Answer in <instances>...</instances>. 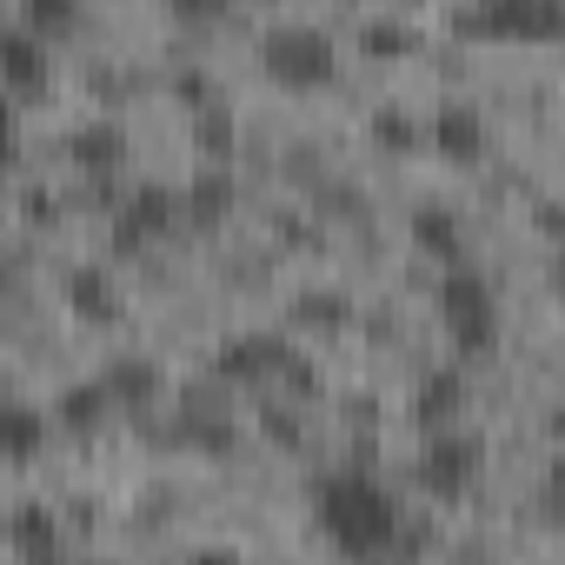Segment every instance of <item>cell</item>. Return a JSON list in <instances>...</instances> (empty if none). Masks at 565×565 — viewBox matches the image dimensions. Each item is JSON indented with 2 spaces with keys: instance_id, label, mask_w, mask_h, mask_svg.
<instances>
[{
  "instance_id": "6da1fadb",
  "label": "cell",
  "mask_w": 565,
  "mask_h": 565,
  "mask_svg": "<svg viewBox=\"0 0 565 565\" xmlns=\"http://www.w3.org/2000/svg\"><path fill=\"white\" fill-rule=\"evenodd\" d=\"M313 525H320V539H327L333 552H347V558L393 552L399 532H406L399 499H393L373 472H360V466H340V472H327V479L313 486Z\"/></svg>"
},
{
  "instance_id": "7a4b0ae2",
  "label": "cell",
  "mask_w": 565,
  "mask_h": 565,
  "mask_svg": "<svg viewBox=\"0 0 565 565\" xmlns=\"http://www.w3.org/2000/svg\"><path fill=\"white\" fill-rule=\"evenodd\" d=\"M433 307H439V333H446V347L459 360H486L499 347V333H505V313H499L492 279L479 266H466V259H452L439 273V300Z\"/></svg>"
},
{
  "instance_id": "3957f363",
  "label": "cell",
  "mask_w": 565,
  "mask_h": 565,
  "mask_svg": "<svg viewBox=\"0 0 565 565\" xmlns=\"http://www.w3.org/2000/svg\"><path fill=\"white\" fill-rule=\"evenodd\" d=\"M259 74L287 94H320V87L340 81V47L313 21H279V28L259 34Z\"/></svg>"
},
{
  "instance_id": "277c9868",
  "label": "cell",
  "mask_w": 565,
  "mask_h": 565,
  "mask_svg": "<svg viewBox=\"0 0 565 565\" xmlns=\"http://www.w3.org/2000/svg\"><path fill=\"white\" fill-rule=\"evenodd\" d=\"M452 28L466 41H512V47H545L565 28L558 0H466L452 14Z\"/></svg>"
},
{
  "instance_id": "5b68a950",
  "label": "cell",
  "mask_w": 565,
  "mask_h": 565,
  "mask_svg": "<svg viewBox=\"0 0 565 565\" xmlns=\"http://www.w3.org/2000/svg\"><path fill=\"white\" fill-rule=\"evenodd\" d=\"M419 486L439 499V505H459V499H472V486L486 479V439L459 419V426H439V433H426V446H419Z\"/></svg>"
},
{
  "instance_id": "8992f818",
  "label": "cell",
  "mask_w": 565,
  "mask_h": 565,
  "mask_svg": "<svg viewBox=\"0 0 565 565\" xmlns=\"http://www.w3.org/2000/svg\"><path fill=\"white\" fill-rule=\"evenodd\" d=\"M107 233H114L120 253H147V246H160L167 233H180V193L160 186V180L127 186V193L114 200V213H107Z\"/></svg>"
},
{
  "instance_id": "52a82bcc",
  "label": "cell",
  "mask_w": 565,
  "mask_h": 565,
  "mask_svg": "<svg viewBox=\"0 0 565 565\" xmlns=\"http://www.w3.org/2000/svg\"><path fill=\"white\" fill-rule=\"evenodd\" d=\"M220 380H233V386H273V380H307L300 373V353L279 340V333H233V340H220Z\"/></svg>"
},
{
  "instance_id": "ba28073f",
  "label": "cell",
  "mask_w": 565,
  "mask_h": 565,
  "mask_svg": "<svg viewBox=\"0 0 565 565\" xmlns=\"http://www.w3.org/2000/svg\"><path fill=\"white\" fill-rule=\"evenodd\" d=\"M54 87V54L41 34H28L21 21L0 28V94H14V100H41Z\"/></svg>"
},
{
  "instance_id": "9c48e42d",
  "label": "cell",
  "mask_w": 565,
  "mask_h": 565,
  "mask_svg": "<svg viewBox=\"0 0 565 565\" xmlns=\"http://www.w3.org/2000/svg\"><path fill=\"white\" fill-rule=\"evenodd\" d=\"M466 406H472V373H466L459 360H446V366L419 373V393H413V426H419V433L459 426V419H466Z\"/></svg>"
},
{
  "instance_id": "30bf717a",
  "label": "cell",
  "mask_w": 565,
  "mask_h": 565,
  "mask_svg": "<svg viewBox=\"0 0 565 565\" xmlns=\"http://www.w3.org/2000/svg\"><path fill=\"white\" fill-rule=\"evenodd\" d=\"M54 439V413L28 393H0V459L8 466H34Z\"/></svg>"
},
{
  "instance_id": "8fae6325",
  "label": "cell",
  "mask_w": 565,
  "mask_h": 565,
  "mask_svg": "<svg viewBox=\"0 0 565 565\" xmlns=\"http://www.w3.org/2000/svg\"><path fill=\"white\" fill-rule=\"evenodd\" d=\"M426 140L439 147V160H452V167H472V160L486 153V114H479L472 100H446V107L433 114Z\"/></svg>"
},
{
  "instance_id": "7c38bea8",
  "label": "cell",
  "mask_w": 565,
  "mask_h": 565,
  "mask_svg": "<svg viewBox=\"0 0 565 565\" xmlns=\"http://www.w3.org/2000/svg\"><path fill=\"white\" fill-rule=\"evenodd\" d=\"M406 233H413V246H419L426 259H439V266L466 259V220H459V206L426 200V206H413V213H406Z\"/></svg>"
},
{
  "instance_id": "4fadbf2b",
  "label": "cell",
  "mask_w": 565,
  "mask_h": 565,
  "mask_svg": "<svg viewBox=\"0 0 565 565\" xmlns=\"http://www.w3.org/2000/svg\"><path fill=\"white\" fill-rule=\"evenodd\" d=\"M100 386H107V399H114V406H134V413H147V406H160V393H167V373H160L153 360H140V353H120V360L100 373Z\"/></svg>"
},
{
  "instance_id": "5bb4252c",
  "label": "cell",
  "mask_w": 565,
  "mask_h": 565,
  "mask_svg": "<svg viewBox=\"0 0 565 565\" xmlns=\"http://www.w3.org/2000/svg\"><path fill=\"white\" fill-rule=\"evenodd\" d=\"M67 307H74L81 320H94V327H114V320H120V294H114V279H107L100 266H81V273L67 279Z\"/></svg>"
},
{
  "instance_id": "9a60e30c",
  "label": "cell",
  "mask_w": 565,
  "mask_h": 565,
  "mask_svg": "<svg viewBox=\"0 0 565 565\" xmlns=\"http://www.w3.org/2000/svg\"><path fill=\"white\" fill-rule=\"evenodd\" d=\"M8 545L21 552V558H54L67 539H61V519H54V505H21L14 512V525H8Z\"/></svg>"
},
{
  "instance_id": "2e32d148",
  "label": "cell",
  "mask_w": 565,
  "mask_h": 565,
  "mask_svg": "<svg viewBox=\"0 0 565 565\" xmlns=\"http://www.w3.org/2000/svg\"><path fill=\"white\" fill-rule=\"evenodd\" d=\"M107 406H114V399H107V386H100V380H87V386H67L47 413H54L67 433H94V426L107 419Z\"/></svg>"
},
{
  "instance_id": "e0dca14e",
  "label": "cell",
  "mask_w": 565,
  "mask_h": 565,
  "mask_svg": "<svg viewBox=\"0 0 565 565\" xmlns=\"http://www.w3.org/2000/svg\"><path fill=\"white\" fill-rule=\"evenodd\" d=\"M14 21L41 41H61L81 28V0H14Z\"/></svg>"
},
{
  "instance_id": "ac0fdd59",
  "label": "cell",
  "mask_w": 565,
  "mask_h": 565,
  "mask_svg": "<svg viewBox=\"0 0 565 565\" xmlns=\"http://www.w3.org/2000/svg\"><path fill=\"white\" fill-rule=\"evenodd\" d=\"M233 206V186L213 173V180H200V186H186V200H180V226H213L220 213Z\"/></svg>"
},
{
  "instance_id": "d6986e66",
  "label": "cell",
  "mask_w": 565,
  "mask_h": 565,
  "mask_svg": "<svg viewBox=\"0 0 565 565\" xmlns=\"http://www.w3.org/2000/svg\"><path fill=\"white\" fill-rule=\"evenodd\" d=\"M373 140H380L386 153H413V147L426 140V127H419V114H406V107H380V114H373Z\"/></svg>"
},
{
  "instance_id": "ffe728a7",
  "label": "cell",
  "mask_w": 565,
  "mask_h": 565,
  "mask_svg": "<svg viewBox=\"0 0 565 565\" xmlns=\"http://www.w3.org/2000/svg\"><path fill=\"white\" fill-rule=\"evenodd\" d=\"M74 160H81V167H120V160H127L120 127H81V134H74Z\"/></svg>"
},
{
  "instance_id": "44dd1931",
  "label": "cell",
  "mask_w": 565,
  "mask_h": 565,
  "mask_svg": "<svg viewBox=\"0 0 565 565\" xmlns=\"http://www.w3.org/2000/svg\"><path fill=\"white\" fill-rule=\"evenodd\" d=\"M360 54L366 61H406L413 54V34L399 21H373V28H360Z\"/></svg>"
},
{
  "instance_id": "7402d4cb",
  "label": "cell",
  "mask_w": 565,
  "mask_h": 565,
  "mask_svg": "<svg viewBox=\"0 0 565 565\" xmlns=\"http://www.w3.org/2000/svg\"><path fill=\"white\" fill-rule=\"evenodd\" d=\"M160 8H167L180 28H193V34H200V28H220V21L233 14V0H160Z\"/></svg>"
},
{
  "instance_id": "603a6c76",
  "label": "cell",
  "mask_w": 565,
  "mask_h": 565,
  "mask_svg": "<svg viewBox=\"0 0 565 565\" xmlns=\"http://www.w3.org/2000/svg\"><path fill=\"white\" fill-rule=\"evenodd\" d=\"M200 114H206V120H200V147L220 160V153L233 147V120H226V114H213V107H200Z\"/></svg>"
},
{
  "instance_id": "cb8c5ba5",
  "label": "cell",
  "mask_w": 565,
  "mask_h": 565,
  "mask_svg": "<svg viewBox=\"0 0 565 565\" xmlns=\"http://www.w3.org/2000/svg\"><path fill=\"white\" fill-rule=\"evenodd\" d=\"M14 147H21V120H14V94H0V167L14 160Z\"/></svg>"
}]
</instances>
